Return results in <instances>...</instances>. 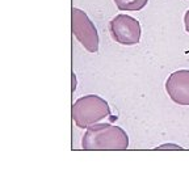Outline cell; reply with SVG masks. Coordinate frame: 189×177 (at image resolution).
<instances>
[{
    "instance_id": "cell-1",
    "label": "cell",
    "mask_w": 189,
    "mask_h": 177,
    "mask_svg": "<svg viewBox=\"0 0 189 177\" xmlns=\"http://www.w3.org/2000/svg\"><path fill=\"white\" fill-rule=\"evenodd\" d=\"M81 147L84 150H126L129 147V135L119 126L97 122L87 127Z\"/></svg>"
},
{
    "instance_id": "cell-2",
    "label": "cell",
    "mask_w": 189,
    "mask_h": 177,
    "mask_svg": "<svg viewBox=\"0 0 189 177\" xmlns=\"http://www.w3.org/2000/svg\"><path fill=\"white\" fill-rule=\"evenodd\" d=\"M71 116L78 127L87 129L91 125L110 117V106L97 94H87L74 103Z\"/></svg>"
},
{
    "instance_id": "cell-3",
    "label": "cell",
    "mask_w": 189,
    "mask_h": 177,
    "mask_svg": "<svg viewBox=\"0 0 189 177\" xmlns=\"http://www.w3.org/2000/svg\"><path fill=\"white\" fill-rule=\"evenodd\" d=\"M71 29L76 40L88 53L96 54L99 51L100 38L97 29L84 11L72 8L71 11Z\"/></svg>"
},
{
    "instance_id": "cell-4",
    "label": "cell",
    "mask_w": 189,
    "mask_h": 177,
    "mask_svg": "<svg viewBox=\"0 0 189 177\" xmlns=\"http://www.w3.org/2000/svg\"><path fill=\"white\" fill-rule=\"evenodd\" d=\"M109 31L112 38L124 46H134L139 43L142 36L141 24L137 18L129 15L119 13L109 22Z\"/></svg>"
},
{
    "instance_id": "cell-5",
    "label": "cell",
    "mask_w": 189,
    "mask_h": 177,
    "mask_svg": "<svg viewBox=\"0 0 189 177\" xmlns=\"http://www.w3.org/2000/svg\"><path fill=\"white\" fill-rule=\"evenodd\" d=\"M166 92L173 103L189 106V69H177L166 80Z\"/></svg>"
},
{
    "instance_id": "cell-6",
    "label": "cell",
    "mask_w": 189,
    "mask_h": 177,
    "mask_svg": "<svg viewBox=\"0 0 189 177\" xmlns=\"http://www.w3.org/2000/svg\"><path fill=\"white\" fill-rule=\"evenodd\" d=\"M116 7L122 12L141 11L147 5L148 0H113Z\"/></svg>"
},
{
    "instance_id": "cell-7",
    "label": "cell",
    "mask_w": 189,
    "mask_h": 177,
    "mask_svg": "<svg viewBox=\"0 0 189 177\" xmlns=\"http://www.w3.org/2000/svg\"><path fill=\"white\" fill-rule=\"evenodd\" d=\"M184 26H185V31L189 33V9L185 12V16H184Z\"/></svg>"
},
{
    "instance_id": "cell-8",
    "label": "cell",
    "mask_w": 189,
    "mask_h": 177,
    "mask_svg": "<svg viewBox=\"0 0 189 177\" xmlns=\"http://www.w3.org/2000/svg\"><path fill=\"white\" fill-rule=\"evenodd\" d=\"M76 84H78V80H76V75H75V72L72 71V93L76 91Z\"/></svg>"
}]
</instances>
